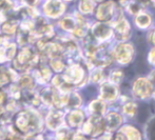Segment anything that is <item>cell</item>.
Here are the masks:
<instances>
[{
	"label": "cell",
	"mask_w": 155,
	"mask_h": 140,
	"mask_svg": "<svg viewBox=\"0 0 155 140\" xmlns=\"http://www.w3.org/2000/svg\"><path fill=\"white\" fill-rule=\"evenodd\" d=\"M152 91H153V87H152L151 82L146 78H139L133 85V92H134L135 96L141 98V99L150 97Z\"/></svg>",
	"instance_id": "obj_1"
},
{
	"label": "cell",
	"mask_w": 155,
	"mask_h": 140,
	"mask_svg": "<svg viewBox=\"0 0 155 140\" xmlns=\"http://www.w3.org/2000/svg\"><path fill=\"white\" fill-rule=\"evenodd\" d=\"M114 57L118 62L127 64L131 61L133 57V47L130 44H119L114 50Z\"/></svg>",
	"instance_id": "obj_2"
},
{
	"label": "cell",
	"mask_w": 155,
	"mask_h": 140,
	"mask_svg": "<svg viewBox=\"0 0 155 140\" xmlns=\"http://www.w3.org/2000/svg\"><path fill=\"white\" fill-rule=\"evenodd\" d=\"M114 3L112 1L101 4L97 10V18L102 21H109L113 17L114 13Z\"/></svg>",
	"instance_id": "obj_3"
},
{
	"label": "cell",
	"mask_w": 155,
	"mask_h": 140,
	"mask_svg": "<svg viewBox=\"0 0 155 140\" xmlns=\"http://www.w3.org/2000/svg\"><path fill=\"white\" fill-rule=\"evenodd\" d=\"M45 13L51 17H57L64 11V5L59 0H49L45 4Z\"/></svg>",
	"instance_id": "obj_4"
},
{
	"label": "cell",
	"mask_w": 155,
	"mask_h": 140,
	"mask_svg": "<svg viewBox=\"0 0 155 140\" xmlns=\"http://www.w3.org/2000/svg\"><path fill=\"white\" fill-rule=\"evenodd\" d=\"M93 34L98 40H107L112 35V30L106 23H97L93 28Z\"/></svg>",
	"instance_id": "obj_5"
},
{
	"label": "cell",
	"mask_w": 155,
	"mask_h": 140,
	"mask_svg": "<svg viewBox=\"0 0 155 140\" xmlns=\"http://www.w3.org/2000/svg\"><path fill=\"white\" fill-rule=\"evenodd\" d=\"M82 76H84V71L81 67L78 65H73L67 71L65 79L68 82H71V83H77L82 79Z\"/></svg>",
	"instance_id": "obj_6"
},
{
	"label": "cell",
	"mask_w": 155,
	"mask_h": 140,
	"mask_svg": "<svg viewBox=\"0 0 155 140\" xmlns=\"http://www.w3.org/2000/svg\"><path fill=\"white\" fill-rule=\"evenodd\" d=\"M117 87L113 83H104L101 87V98L104 100H115L117 97Z\"/></svg>",
	"instance_id": "obj_7"
},
{
	"label": "cell",
	"mask_w": 155,
	"mask_h": 140,
	"mask_svg": "<svg viewBox=\"0 0 155 140\" xmlns=\"http://www.w3.org/2000/svg\"><path fill=\"white\" fill-rule=\"evenodd\" d=\"M17 126L19 128V130L22 132H27L29 130V128L32 125V119L31 116H29V114L27 113H21L17 118Z\"/></svg>",
	"instance_id": "obj_8"
},
{
	"label": "cell",
	"mask_w": 155,
	"mask_h": 140,
	"mask_svg": "<svg viewBox=\"0 0 155 140\" xmlns=\"http://www.w3.org/2000/svg\"><path fill=\"white\" fill-rule=\"evenodd\" d=\"M107 119H108V121H107V126H108L109 130H111V131L115 130V129L120 125V123L123 122L121 116L119 115V114L114 113V112L109 114Z\"/></svg>",
	"instance_id": "obj_9"
},
{
	"label": "cell",
	"mask_w": 155,
	"mask_h": 140,
	"mask_svg": "<svg viewBox=\"0 0 155 140\" xmlns=\"http://www.w3.org/2000/svg\"><path fill=\"white\" fill-rule=\"evenodd\" d=\"M115 30L119 33L120 35H123V39L127 38L129 36V31H130V25H129L128 21L124 18H119L116 22L114 23Z\"/></svg>",
	"instance_id": "obj_10"
},
{
	"label": "cell",
	"mask_w": 155,
	"mask_h": 140,
	"mask_svg": "<svg viewBox=\"0 0 155 140\" xmlns=\"http://www.w3.org/2000/svg\"><path fill=\"white\" fill-rule=\"evenodd\" d=\"M68 120H69L70 124H71L72 126L79 125L82 122V120H84V113H82L81 111H74V112H72L69 115Z\"/></svg>",
	"instance_id": "obj_11"
},
{
	"label": "cell",
	"mask_w": 155,
	"mask_h": 140,
	"mask_svg": "<svg viewBox=\"0 0 155 140\" xmlns=\"http://www.w3.org/2000/svg\"><path fill=\"white\" fill-rule=\"evenodd\" d=\"M127 8H128L129 13L133 15H138L139 13H141V11L143 10V3H140L139 1L136 0H132V1H129L128 3H126Z\"/></svg>",
	"instance_id": "obj_12"
},
{
	"label": "cell",
	"mask_w": 155,
	"mask_h": 140,
	"mask_svg": "<svg viewBox=\"0 0 155 140\" xmlns=\"http://www.w3.org/2000/svg\"><path fill=\"white\" fill-rule=\"evenodd\" d=\"M136 24L141 28H146L151 24V17L148 14L139 13L136 17Z\"/></svg>",
	"instance_id": "obj_13"
},
{
	"label": "cell",
	"mask_w": 155,
	"mask_h": 140,
	"mask_svg": "<svg viewBox=\"0 0 155 140\" xmlns=\"http://www.w3.org/2000/svg\"><path fill=\"white\" fill-rule=\"evenodd\" d=\"M61 114L60 113H52L48 118V123L51 129H57L61 124Z\"/></svg>",
	"instance_id": "obj_14"
},
{
	"label": "cell",
	"mask_w": 155,
	"mask_h": 140,
	"mask_svg": "<svg viewBox=\"0 0 155 140\" xmlns=\"http://www.w3.org/2000/svg\"><path fill=\"white\" fill-rule=\"evenodd\" d=\"M91 111L96 115H101L106 111V104L102 100H95L91 103Z\"/></svg>",
	"instance_id": "obj_15"
},
{
	"label": "cell",
	"mask_w": 155,
	"mask_h": 140,
	"mask_svg": "<svg viewBox=\"0 0 155 140\" xmlns=\"http://www.w3.org/2000/svg\"><path fill=\"white\" fill-rule=\"evenodd\" d=\"M124 132L127 135L128 139L130 140H140V134L138 133V131L135 130L132 126H124Z\"/></svg>",
	"instance_id": "obj_16"
},
{
	"label": "cell",
	"mask_w": 155,
	"mask_h": 140,
	"mask_svg": "<svg viewBox=\"0 0 155 140\" xmlns=\"http://www.w3.org/2000/svg\"><path fill=\"white\" fill-rule=\"evenodd\" d=\"M31 59H32L31 50H30V49H25V50H22V51L20 52V54H19L17 62H19L20 64H25V63L29 62Z\"/></svg>",
	"instance_id": "obj_17"
},
{
	"label": "cell",
	"mask_w": 155,
	"mask_h": 140,
	"mask_svg": "<svg viewBox=\"0 0 155 140\" xmlns=\"http://www.w3.org/2000/svg\"><path fill=\"white\" fill-rule=\"evenodd\" d=\"M62 101L71 106H78L80 104V98L77 94H72L70 96H67L64 98V100H62Z\"/></svg>",
	"instance_id": "obj_18"
},
{
	"label": "cell",
	"mask_w": 155,
	"mask_h": 140,
	"mask_svg": "<svg viewBox=\"0 0 155 140\" xmlns=\"http://www.w3.org/2000/svg\"><path fill=\"white\" fill-rule=\"evenodd\" d=\"M94 8V3L92 0H82L80 2V11L84 14L91 13Z\"/></svg>",
	"instance_id": "obj_19"
},
{
	"label": "cell",
	"mask_w": 155,
	"mask_h": 140,
	"mask_svg": "<svg viewBox=\"0 0 155 140\" xmlns=\"http://www.w3.org/2000/svg\"><path fill=\"white\" fill-rule=\"evenodd\" d=\"M61 27L67 31H74L76 28V22L73 18L67 17L61 21Z\"/></svg>",
	"instance_id": "obj_20"
},
{
	"label": "cell",
	"mask_w": 155,
	"mask_h": 140,
	"mask_svg": "<svg viewBox=\"0 0 155 140\" xmlns=\"http://www.w3.org/2000/svg\"><path fill=\"white\" fill-rule=\"evenodd\" d=\"M123 77H124V74L121 71H115L111 74L110 76V81L111 83L115 84V83H119V82L123 80Z\"/></svg>",
	"instance_id": "obj_21"
},
{
	"label": "cell",
	"mask_w": 155,
	"mask_h": 140,
	"mask_svg": "<svg viewBox=\"0 0 155 140\" xmlns=\"http://www.w3.org/2000/svg\"><path fill=\"white\" fill-rule=\"evenodd\" d=\"M136 106L134 103H132V102H130V103H128L127 106H124V113L128 116H134L136 114Z\"/></svg>",
	"instance_id": "obj_22"
},
{
	"label": "cell",
	"mask_w": 155,
	"mask_h": 140,
	"mask_svg": "<svg viewBox=\"0 0 155 140\" xmlns=\"http://www.w3.org/2000/svg\"><path fill=\"white\" fill-rule=\"evenodd\" d=\"M16 30V25L13 24V23H4L2 25V31L4 33H8V34H13Z\"/></svg>",
	"instance_id": "obj_23"
},
{
	"label": "cell",
	"mask_w": 155,
	"mask_h": 140,
	"mask_svg": "<svg viewBox=\"0 0 155 140\" xmlns=\"http://www.w3.org/2000/svg\"><path fill=\"white\" fill-rule=\"evenodd\" d=\"M92 79L94 82H100L102 79H104V75H102V72L100 70H97L93 73Z\"/></svg>",
	"instance_id": "obj_24"
},
{
	"label": "cell",
	"mask_w": 155,
	"mask_h": 140,
	"mask_svg": "<svg viewBox=\"0 0 155 140\" xmlns=\"http://www.w3.org/2000/svg\"><path fill=\"white\" fill-rule=\"evenodd\" d=\"M51 64H52V67L57 72H60L63 69V67H64L63 63L60 60H53L51 62Z\"/></svg>",
	"instance_id": "obj_25"
},
{
	"label": "cell",
	"mask_w": 155,
	"mask_h": 140,
	"mask_svg": "<svg viewBox=\"0 0 155 140\" xmlns=\"http://www.w3.org/2000/svg\"><path fill=\"white\" fill-rule=\"evenodd\" d=\"M20 82H21V85H22V86L30 87V86H32V85H33V80L31 79V77H30V76H25V77L20 80Z\"/></svg>",
	"instance_id": "obj_26"
},
{
	"label": "cell",
	"mask_w": 155,
	"mask_h": 140,
	"mask_svg": "<svg viewBox=\"0 0 155 140\" xmlns=\"http://www.w3.org/2000/svg\"><path fill=\"white\" fill-rule=\"evenodd\" d=\"M15 51H16V50H15V45L12 44L8 50V58H13L15 55Z\"/></svg>",
	"instance_id": "obj_27"
},
{
	"label": "cell",
	"mask_w": 155,
	"mask_h": 140,
	"mask_svg": "<svg viewBox=\"0 0 155 140\" xmlns=\"http://www.w3.org/2000/svg\"><path fill=\"white\" fill-rule=\"evenodd\" d=\"M115 140H129V139L124 133L119 132V133H117L116 136H115Z\"/></svg>",
	"instance_id": "obj_28"
},
{
	"label": "cell",
	"mask_w": 155,
	"mask_h": 140,
	"mask_svg": "<svg viewBox=\"0 0 155 140\" xmlns=\"http://www.w3.org/2000/svg\"><path fill=\"white\" fill-rule=\"evenodd\" d=\"M149 62L151 64H155V49L152 50L149 54Z\"/></svg>",
	"instance_id": "obj_29"
},
{
	"label": "cell",
	"mask_w": 155,
	"mask_h": 140,
	"mask_svg": "<svg viewBox=\"0 0 155 140\" xmlns=\"http://www.w3.org/2000/svg\"><path fill=\"white\" fill-rule=\"evenodd\" d=\"M8 82V76L5 74H0V85Z\"/></svg>",
	"instance_id": "obj_30"
},
{
	"label": "cell",
	"mask_w": 155,
	"mask_h": 140,
	"mask_svg": "<svg viewBox=\"0 0 155 140\" xmlns=\"http://www.w3.org/2000/svg\"><path fill=\"white\" fill-rule=\"evenodd\" d=\"M65 137H67V132H65L64 130L61 131V132L58 133V136H57L58 140H64V139H65Z\"/></svg>",
	"instance_id": "obj_31"
},
{
	"label": "cell",
	"mask_w": 155,
	"mask_h": 140,
	"mask_svg": "<svg viewBox=\"0 0 155 140\" xmlns=\"http://www.w3.org/2000/svg\"><path fill=\"white\" fill-rule=\"evenodd\" d=\"M42 72H45V74L42 73V76H45V80H48L50 78V71H49V70H47V69H43Z\"/></svg>",
	"instance_id": "obj_32"
},
{
	"label": "cell",
	"mask_w": 155,
	"mask_h": 140,
	"mask_svg": "<svg viewBox=\"0 0 155 140\" xmlns=\"http://www.w3.org/2000/svg\"><path fill=\"white\" fill-rule=\"evenodd\" d=\"M74 140H87L86 138H84L82 135H80V134H77V135H75V137H74Z\"/></svg>",
	"instance_id": "obj_33"
},
{
	"label": "cell",
	"mask_w": 155,
	"mask_h": 140,
	"mask_svg": "<svg viewBox=\"0 0 155 140\" xmlns=\"http://www.w3.org/2000/svg\"><path fill=\"white\" fill-rule=\"evenodd\" d=\"M0 61H4V51L0 50Z\"/></svg>",
	"instance_id": "obj_34"
},
{
	"label": "cell",
	"mask_w": 155,
	"mask_h": 140,
	"mask_svg": "<svg viewBox=\"0 0 155 140\" xmlns=\"http://www.w3.org/2000/svg\"><path fill=\"white\" fill-rule=\"evenodd\" d=\"M3 101H4V94L2 93V92H0V104Z\"/></svg>",
	"instance_id": "obj_35"
},
{
	"label": "cell",
	"mask_w": 155,
	"mask_h": 140,
	"mask_svg": "<svg viewBox=\"0 0 155 140\" xmlns=\"http://www.w3.org/2000/svg\"><path fill=\"white\" fill-rule=\"evenodd\" d=\"M25 2H27L28 4H29V5H33V4L35 3V2H36V0H25Z\"/></svg>",
	"instance_id": "obj_36"
},
{
	"label": "cell",
	"mask_w": 155,
	"mask_h": 140,
	"mask_svg": "<svg viewBox=\"0 0 155 140\" xmlns=\"http://www.w3.org/2000/svg\"><path fill=\"white\" fill-rule=\"evenodd\" d=\"M153 41H154V43H155V33L153 34Z\"/></svg>",
	"instance_id": "obj_37"
},
{
	"label": "cell",
	"mask_w": 155,
	"mask_h": 140,
	"mask_svg": "<svg viewBox=\"0 0 155 140\" xmlns=\"http://www.w3.org/2000/svg\"><path fill=\"white\" fill-rule=\"evenodd\" d=\"M2 112H3V110H2V108H1V106H0V114H1Z\"/></svg>",
	"instance_id": "obj_38"
},
{
	"label": "cell",
	"mask_w": 155,
	"mask_h": 140,
	"mask_svg": "<svg viewBox=\"0 0 155 140\" xmlns=\"http://www.w3.org/2000/svg\"><path fill=\"white\" fill-rule=\"evenodd\" d=\"M151 2H152V3L154 4V5H155V0H151Z\"/></svg>",
	"instance_id": "obj_39"
},
{
	"label": "cell",
	"mask_w": 155,
	"mask_h": 140,
	"mask_svg": "<svg viewBox=\"0 0 155 140\" xmlns=\"http://www.w3.org/2000/svg\"><path fill=\"white\" fill-rule=\"evenodd\" d=\"M95 1H97V2H101V1H104V0H95Z\"/></svg>",
	"instance_id": "obj_40"
},
{
	"label": "cell",
	"mask_w": 155,
	"mask_h": 140,
	"mask_svg": "<svg viewBox=\"0 0 155 140\" xmlns=\"http://www.w3.org/2000/svg\"><path fill=\"white\" fill-rule=\"evenodd\" d=\"M1 42H2V39H1V38H0V43H1Z\"/></svg>",
	"instance_id": "obj_41"
}]
</instances>
